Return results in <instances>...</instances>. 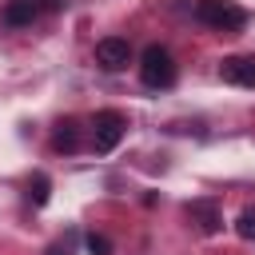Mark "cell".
Here are the masks:
<instances>
[{
  "instance_id": "1",
  "label": "cell",
  "mask_w": 255,
  "mask_h": 255,
  "mask_svg": "<svg viewBox=\"0 0 255 255\" xmlns=\"http://www.w3.org/2000/svg\"><path fill=\"white\" fill-rule=\"evenodd\" d=\"M195 20L215 28V32H243L251 16L235 0H195Z\"/></svg>"
},
{
  "instance_id": "2",
  "label": "cell",
  "mask_w": 255,
  "mask_h": 255,
  "mask_svg": "<svg viewBox=\"0 0 255 255\" xmlns=\"http://www.w3.org/2000/svg\"><path fill=\"white\" fill-rule=\"evenodd\" d=\"M139 80L143 88H171L175 84V60L163 44H147L139 56Z\"/></svg>"
},
{
  "instance_id": "3",
  "label": "cell",
  "mask_w": 255,
  "mask_h": 255,
  "mask_svg": "<svg viewBox=\"0 0 255 255\" xmlns=\"http://www.w3.org/2000/svg\"><path fill=\"white\" fill-rule=\"evenodd\" d=\"M124 135H128V116H124V112L104 108V112H96V116H92V147H96V155L116 151Z\"/></svg>"
},
{
  "instance_id": "4",
  "label": "cell",
  "mask_w": 255,
  "mask_h": 255,
  "mask_svg": "<svg viewBox=\"0 0 255 255\" xmlns=\"http://www.w3.org/2000/svg\"><path fill=\"white\" fill-rule=\"evenodd\" d=\"M96 64H100L104 72L128 68V64H131V44H128L124 36H104V40L96 44Z\"/></svg>"
},
{
  "instance_id": "5",
  "label": "cell",
  "mask_w": 255,
  "mask_h": 255,
  "mask_svg": "<svg viewBox=\"0 0 255 255\" xmlns=\"http://www.w3.org/2000/svg\"><path fill=\"white\" fill-rule=\"evenodd\" d=\"M183 215H187L203 235H215V231L223 227V211H219L215 199H191V203L183 207Z\"/></svg>"
},
{
  "instance_id": "6",
  "label": "cell",
  "mask_w": 255,
  "mask_h": 255,
  "mask_svg": "<svg viewBox=\"0 0 255 255\" xmlns=\"http://www.w3.org/2000/svg\"><path fill=\"white\" fill-rule=\"evenodd\" d=\"M219 80L235 88H255V56H227L219 60Z\"/></svg>"
},
{
  "instance_id": "7",
  "label": "cell",
  "mask_w": 255,
  "mask_h": 255,
  "mask_svg": "<svg viewBox=\"0 0 255 255\" xmlns=\"http://www.w3.org/2000/svg\"><path fill=\"white\" fill-rule=\"evenodd\" d=\"M36 16H40L36 0H8V4H4V12H0L4 28H28Z\"/></svg>"
},
{
  "instance_id": "8",
  "label": "cell",
  "mask_w": 255,
  "mask_h": 255,
  "mask_svg": "<svg viewBox=\"0 0 255 255\" xmlns=\"http://www.w3.org/2000/svg\"><path fill=\"white\" fill-rule=\"evenodd\" d=\"M52 147L56 151H64V155H72V151H80V124L68 116V120H60L56 128H52Z\"/></svg>"
},
{
  "instance_id": "9",
  "label": "cell",
  "mask_w": 255,
  "mask_h": 255,
  "mask_svg": "<svg viewBox=\"0 0 255 255\" xmlns=\"http://www.w3.org/2000/svg\"><path fill=\"white\" fill-rule=\"evenodd\" d=\"M48 199H52V179H48L44 171H36V175L28 179V203H32V207H44Z\"/></svg>"
},
{
  "instance_id": "10",
  "label": "cell",
  "mask_w": 255,
  "mask_h": 255,
  "mask_svg": "<svg viewBox=\"0 0 255 255\" xmlns=\"http://www.w3.org/2000/svg\"><path fill=\"white\" fill-rule=\"evenodd\" d=\"M84 247H88V255H112V239L100 235V231H88L84 235Z\"/></svg>"
},
{
  "instance_id": "11",
  "label": "cell",
  "mask_w": 255,
  "mask_h": 255,
  "mask_svg": "<svg viewBox=\"0 0 255 255\" xmlns=\"http://www.w3.org/2000/svg\"><path fill=\"white\" fill-rule=\"evenodd\" d=\"M235 231H239V239H255V207H243V211H239Z\"/></svg>"
},
{
  "instance_id": "12",
  "label": "cell",
  "mask_w": 255,
  "mask_h": 255,
  "mask_svg": "<svg viewBox=\"0 0 255 255\" xmlns=\"http://www.w3.org/2000/svg\"><path fill=\"white\" fill-rule=\"evenodd\" d=\"M72 247H76V231H68V239H56L44 255H72Z\"/></svg>"
},
{
  "instance_id": "13",
  "label": "cell",
  "mask_w": 255,
  "mask_h": 255,
  "mask_svg": "<svg viewBox=\"0 0 255 255\" xmlns=\"http://www.w3.org/2000/svg\"><path fill=\"white\" fill-rule=\"evenodd\" d=\"M64 4H68V0H36V8H40V12H60Z\"/></svg>"
}]
</instances>
